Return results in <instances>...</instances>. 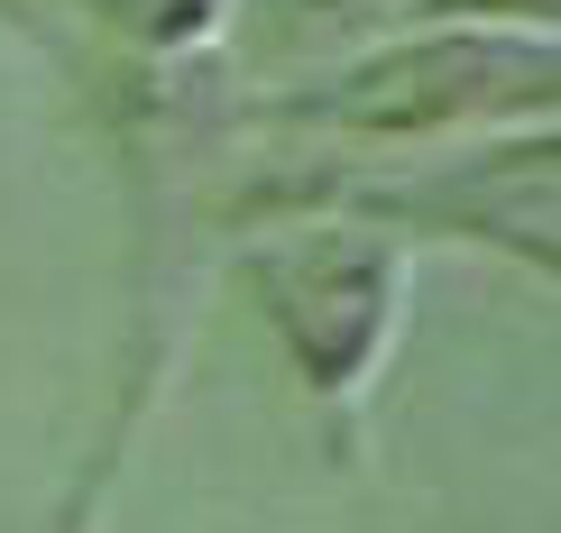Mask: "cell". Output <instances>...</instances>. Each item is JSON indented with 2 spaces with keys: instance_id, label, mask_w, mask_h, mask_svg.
I'll list each match as a JSON object with an SVG mask.
<instances>
[{
  "instance_id": "cell-1",
  "label": "cell",
  "mask_w": 561,
  "mask_h": 533,
  "mask_svg": "<svg viewBox=\"0 0 561 533\" xmlns=\"http://www.w3.org/2000/svg\"><path fill=\"white\" fill-rule=\"evenodd\" d=\"M102 10L138 19V28H184V19H203V0H102Z\"/></svg>"
}]
</instances>
